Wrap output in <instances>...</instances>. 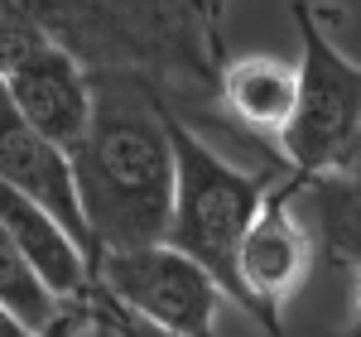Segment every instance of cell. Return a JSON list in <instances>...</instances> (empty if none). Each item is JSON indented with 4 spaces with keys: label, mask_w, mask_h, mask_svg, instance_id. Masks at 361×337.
<instances>
[{
    "label": "cell",
    "mask_w": 361,
    "mask_h": 337,
    "mask_svg": "<svg viewBox=\"0 0 361 337\" xmlns=\"http://www.w3.org/2000/svg\"><path fill=\"white\" fill-rule=\"evenodd\" d=\"M92 121L68 154L97 255L159 246L173 212V140L159 82L130 68H97ZM97 265V260H92Z\"/></svg>",
    "instance_id": "obj_1"
},
{
    "label": "cell",
    "mask_w": 361,
    "mask_h": 337,
    "mask_svg": "<svg viewBox=\"0 0 361 337\" xmlns=\"http://www.w3.org/2000/svg\"><path fill=\"white\" fill-rule=\"evenodd\" d=\"M169 140H173V212H169L164 246L202 265L222 299L241 304L246 313V289L236 280V251L250 231L265 193L289 173H250V168L226 164L212 145L197 140V130L178 111H169Z\"/></svg>",
    "instance_id": "obj_2"
},
{
    "label": "cell",
    "mask_w": 361,
    "mask_h": 337,
    "mask_svg": "<svg viewBox=\"0 0 361 337\" xmlns=\"http://www.w3.org/2000/svg\"><path fill=\"white\" fill-rule=\"evenodd\" d=\"M299 20V97L279 130L284 168L299 178H328V173H361V68L337 54L323 15L294 0Z\"/></svg>",
    "instance_id": "obj_3"
},
{
    "label": "cell",
    "mask_w": 361,
    "mask_h": 337,
    "mask_svg": "<svg viewBox=\"0 0 361 337\" xmlns=\"http://www.w3.org/2000/svg\"><path fill=\"white\" fill-rule=\"evenodd\" d=\"M92 284L126 313L164 328L169 337H217L222 289L212 284L202 265H193L188 255H178L164 241L97 255Z\"/></svg>",
    "instance_id": "obj_4"
},
{
    "label": "cell",
    "mask_w": 361,
    "mask_h": 337,
    "mask_svg": "<svg viewBox=\"0 0 361 337\" xmlns=\"http://www.w3.org/2000/svg\"><path fill=\"white\" fill-rule=\"evenodd\" d=\"M299 193H304V178L284 173L265 193L250 231L241 236V251H236V280L246 289V313L265 328V337H284L279 309H284V299H294L304 289L313 255H318L308 226L294 212Z\"/></svg>",
    "instance_id": "obj_5"
},
{
    "label": "cell",
    "mask_w": 361,
    "mask_h": 337,
    "mask_svg": "<svg viewBox=\"0 0 361 337\" xmlns=\"http://www.w3.org/2000/svg\"><path fill=\"white\" fill-rule=\"evenodd\" d=\"M0 183L29 197L34 207H44L78 246L87 260H97L92 231H87L82 202H78V178H73V159L58 149L54 140H44L25 116L10 106L5 87H0Z\"/></svg>",
    "instance_id": "obj_6"
},
{
    "label": "cell",
    "mask_w": 361,
    "mask_h": 337,
    "mask_svg": "<svg viewBox=\"0 0 361 337\" xmlns=\"http://www.w3.org/2000/svg\"><path fill=\"white\" fill-rule=\"evenodd\" d=\"M0 231L20 246V255L39 270V280L49 284L63 304L87 299V289H92V260L82 255V246L44 207H34L29 197H20L5 183H0Z\"/></svg>",
    "instance_id": "obj_7"
},
{
    "label": "cell",
    "mask_w": 361,
    "mask_h": 337,
    "mask_svg": "<svg viewBox=\"0 0 361 337\" xmlns=\"http://www.w3.org/2000/svg\"><path fill=\"white\" fill-rule=\"evenodd\" d=\"M217 92L246 130L279 135L289 111H294V97H299V68L265 54L226 58L222 73H217Z\"/></svg>",
    "instance_id": "obj_8"
},
{
    "label": "cell",
    "mask_w": 361,
    "mask_h": 337,
    "mask_svg": "<svg viewBox=\"0 0 361 337\" xmlns=\"http://www.w3.org/2000/svg\"><path fill=\"white\" fill-rule=\"evenodd\" d=\"M0 309H10L20 318V328H29L34 337L44 333L58 318V309H63V299L39 280V270L20 255V246L5 231H0Z\"/></svg>",
    "instance_id": "obj_9"
},
{
    "label": "cell",
    "mask_w": 361,
    "mask_h": 337,
    "mask_svg": "<svg viewBox=\"0 0 361 337\" xmlns=\"http://www.w3.org/2000/svg\"><path fill=\"white\" fill-rule=\"evenodd\" d=\"M39 337H121V333L97 299H73V304L58 309V318Z\"/></svg>",
    "instance_id": "obj_10"
},
{
    "label": "cell",
    "mask_w": 361,
    "mask_h": 337,
    "mask_svg": "<svg viewBox=\"0 0 361 337\" xmlns=\"http://www.w3.org/2000/svg\"><path fill=\"white\" fill-rule=\"evenodd\" d=\"M87 299H97V304L106 309V318L116 323V333H121V337H169L164 328H154V323H145V318H135V313H126L121 304H111V299H106V294H102L97 284L87 289Z\"/></svg>",
    "instance_id": "obj_11"
},
{
    "label": "cell",
    "mask_w": 361,
    "mask_h": 337,
    "mask_svg": "<svg viewBox=\"0 0 361 337\" xmlns=\"http://www.w3.org/2000/svg\"><path fill=\"white\" fill-rule=\"evenodd\" d=\"M0 337H34V333H29V328H20V318H15L10 309H0Z\"/></svg>",
    "instance_id": "obj_12"
},
{
    "label": "cell",
    "mask_w": 361,
    "mask_h": 337,
    "mask_svg": "<svg viewBox=\"0 0 361 337\" xmlns=\"http://www.w3.org/2000/svg\"><path fill=\"white\" fill-rule=\"evenodd\" d=\"M352 313H357V328H361V275H357V289H352Z\"/></svg>",
    "instance_id": "obj_13"
},
{
    "label": "cell",
    "mask_w": 361,
    "mask_h": 337,
    "mask_svg": "<svg viewBox=\"0 0 361 337\" xmlns=\"http://www.w3.org/2000/svg\"><path fill=\"white\" fill-rule=\"evenodd\" d=\"M333 337H361V328H347V333H333Z\"/></svg>",
    "instance_id": "obj_14"
}]
</instances>
